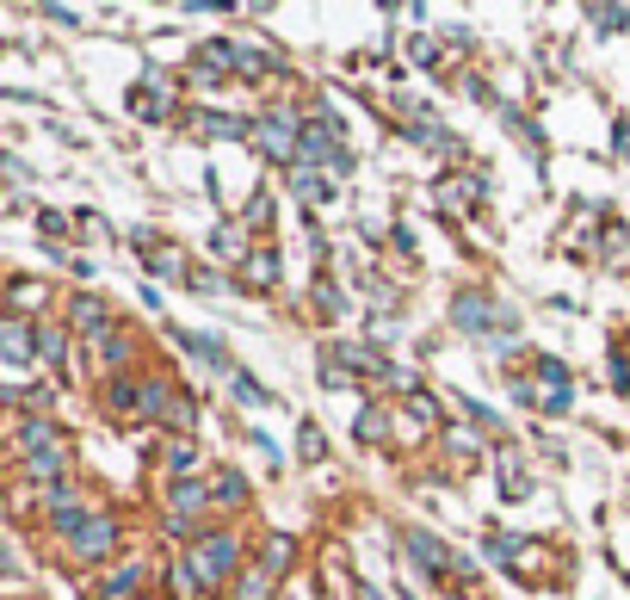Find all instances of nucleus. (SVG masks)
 Segmentation results:
<instances>
[{
	"mask_svg": "<svg viewBox=\"0 0 630 600\" xmlns=\"http://www.w3.org/2000/svg\"><path fill=\"white\" fill-rule=\"evenodd\" d=\"M229 569H236V538H205V545H198V551H192V564H186V576H192V588H198V594H205V588H217L222 576H229Z\"/></svg>",
	"mask_w": 630,
	"mask_h": 600,
	"instance_id": "obj_1",
	"label": "nucleus"
},
{
	"mask_svg": "<svg viewBox=\"0 0 630 600\" xmlns=\"http://www.w3.org/2000/svg\"><path fill=\"white\" fill-rule=\"evenodd\" d=\"M409 551L421 557V564H426V576H433L439 588H445V576H457V582H476V576H470V564H464V557H457L452 545H439L433 533H421V526L409 533Z\"/></svg>",
	"mask_w": 630,
	"mask_h": 600,
	"instance_id": "obj_2",
	"label": "nucleus"
},
{
	"mask_svg": "<svg viewBox=\"0 0 630 600\" xmlns=\"http://www.w3.org/2000/svg\"><path fill=\"white\" fill-rule=\"evenodd\" d=\"M452 322H457V329H470V334H489L495 322H501V329L513 334V317H507V310H495L482 291H464V298L452 303Z\"/></svg>",
	"mask_w": 630,
	"mask_h": 600,
	"instance_id": "obj_3",
	"label": "nucleus"
},
{
	"mask_svg": "<svg viewBox=\"0 0 630 600\" xmlns=\"http://www.w3.org/2000/svg\"><path fill=\"white\" fill-rule=\"evenodd\" d=\"M260 149H267L272 161H291V168H297L303 161V137H291V118H279V111H272V118H260Z\"/></svg>",
	"mask_w": 630,
	"mask_h": 600,
	"instance_id": "obj_4",
	"label": "nucleus"
},
{
	"mask_svg": "<svg viewBox=\"0 0 630 600\" xmlns=\"http://www.w3.org/2000/svg\"><path fill=\"white\" fill-rule=\"evenodd\" d=\"M142 260H149V267H155L161 279H180V285L198 279V272L186 267V248H174V242H149V236H142Z\"/></svg>",
	"mask_w": 630,
	"mask_h": 600,
	"instance_id": "obj_5",
	"label": "nucleus"
},
{
	"mask_svg": "<svg viewBox=\"0 0 630 600\" xmlns=\"http://www.w3.org/2000/svg\"><path fill=\"white\" fill-rule=\"evenodd\" d=\"M0 353H7V360H13V365H32V353H44V347H37L32 322L7 317V322H0Z\"/></svg>",
	"mask_w": 630,
	"mask_h": 600,
	"instance_id": "obj_6",
	"label": "nucleus"
},
{
	"mask_svg": "<svg viewBox=\"0 0 630 600\" xmlns=\"http://www.w3.org/2000/svg\"><path fill=\"white\" fill-rule=\"evenodd\" d=\"M111 545H118V526L111 521H80V533H75V557H87V564H94V557H106Z\"/></svg>",
	"mask_w": 630,
	"mask_h": 600,
	"instance_id": "obj_7",
	"label": "nucleus"
},
{
	"mask_svg": "<svg viewBox=\"0 0 630 600\" xmlns=\"http://www.w3.org/2000/svg\"><path fill=\"white\" fill-rule=\"evenodd\" d=\"M68 317H75V329H80V334H94V341H106V329H111L106 303H99L94 291H80V298H75V310H68Z\"/></svg>",
	"mask_w": 630,
	"mask_h": 600,
	"instance_id": "obj_8",
	"label": "nucleus"
},
{
	"mask_svg": "<svg viewBox=\"0 0 630 600\" xmlns=\"http://www.w3.org/2000/svg\"><path fill=\"white\" fill-rule=\"evenodd\" d=\"M192 130H205V137H248L253 125H241V118H229V111H198Z\"/></svg>",
	"mask_w": 630,
	"mask_h": 600,
	"instance_id": "obj_9",
	"label": "nucleus"
},
{
	"mask_svg": "<svg viewBox=\"0 0 630 600\" xmlns=\"http://www.w3.org/2000/svg\"><path fill=\"white\" fill-rule=\"evenodd\" d=\"M241 279H253V285H272V279H279V254H272V248H253L248 260H241Z\"/></svg>",
	"mask_w": 630,
	"mask_h": 600,
	"instance_id": "obj_10",
	"label": "nucleus"
},
{
	"mask_svg": "<svg viewBox=\"0 0 630 600\" xmlns=\"http://www.w3.org/2000/svg\"><path fill=\"white\" fill-rule=\"evenodd\" d=\"M137 582H142V569H137V564L111 569V576H106V588H99V600H124V594H137Z\"/></svg>",
	"mask_w": 630,
	"mask_h": 600,
	"instance_id": "obj_11",
	"label": "nucleus"
},
{
	"mask_svg": "<svg viewBox=\"0 0 630 600\" xmlns=\"http://www.w3.org/2000/svg\"><path fill=\"white\" fill-rule=\"evenodd\" d=\"M272 582H279L272 569H248V576L236 582V600H272Z\"/></svg>",
	"mask_w": 630,
	"mask_h": 600,
	"instance_id": "obj_12",
	"label": "nucleus"
},
{
	"mask_svg": "<svg viewBox=\"0 0 630 600\" xmlns=\"http://www.w3.org/2000/svg\"><path fill=\"white\" fill-rule=\"evenodd\" d=\"M19 446H25V452H56V427L50 421H19Z\"/></svg>",
	"mask_w": 630,
	"mask_h": 600,
	"instance_id": "obj_13",
	"label": "nucleus"
},
{
	"mask_svg": "<svg viewBox=\"0 0 630 600\" xmlns=\"http://www.w3.org/2000/svg\"><path fill=\"white\" fill-rule=\"evenodd\" d=\"M25 471H32L37 483H56V490H63V452H32V459H25Z\"/></svg>",
	"mask_w": 630,
	"mask_h": 600,
	"instance_id": "obj_14",
	"label": "nucleus"
},
{
	"mask_svg": "<svg viewBox=\"0 0 630 600\" xmlns=\"http://www.w3.org/2000/svg\"><path fill=\"white\" fill-rule=\"evenodd\" d=\"M587 25H599V32H624L630 13L624 7H587Z\"/></svg>",
	"mask_w": 630,
	"mask_h": 600,
	"instance_id": "obj_15",
	"label": "nucleus"
},
{
	"mask_svg": "<svg viewBox=\"0 0 630 600\" xmlns=\"http://www.w3.org/2000/svg\"><path fill=\"white\" fill-rule=\"evenodd\" d=\"M192 507H205V483H192V476H186V483H180V490H174V514H180V521H186Z\"/></svg>",
	"mask_w": 630,
	"mask_h": 600,
	"instance_id": "obj_16",
	"label": "nucleus"
},
{
	"mask_svg": "<svg viewBox=\"0 0 630 600\" xmlns=\"http://www.w3.org/2000/svg\"><path fill=\"white\" fill-rule=\"evenodd\" d=\"M501 471H507V502H525V495H532V476H525L513 459H501Z\"/></svg>",
	"mask_w": 630,
	"mask_h": 600,
	"instance_id": "obj_17",
	"label": "nucleus"
},
{
	"mask_svg": "<svg viewBox=\"0 0 630 600\" xmlns=\"http://www.w3.org/2000/svg\"><path fill=\"white\" fill-rule=\"evenodd\" d=\"M7 303H13V310H32V303H44V285H32V279H19L13 291H7Z\"/></svg>",
	"mask_w": 630,
	"mask_h": 600,
	"instance_id": "obj_18",
	"label": "nucleus"
},
{
	"mask_svg": "<svg viewBox=\"0 0 630 600\" xmlns=\"http://www.w3.org/2000/svg\"><path fill=\"white\" fill-rule=\"evenodd\" d=\"M297 192H303V199H328V180H322V174H315V168H297Z\"/></svg>",
	"mask_w": 630,
	"mask_h": 600,
	"instance_id": "obj_19",
	"label": "nucleus"
},
{
	"mask_svg": "<svg viewBox=\"0 0 630 600\" xmlns=\"http://www.w3.org/2000/svg\"><path fill=\"white\" fill-rule=\"evenodd\" d=\"M37 347H44V360H63V353H68V334H63V329H50V322H44Z\"/></svg>",
	"mask_w": 630,
	"mask_h": 600,
	"instance_id": "obj_20",
	"label": "nucleus"
},
{
	"mask_svg": "<svg viewBox=\"0 0 630 600\" xmlns=\"http://www.w3.org/2000/svg\"><path fill=\"white\" fill-rule=\"evenodd\" d=\"M537 378L551 384V390H568V365L563 360H537Z\"/></svg>",
	"mask_w": 630,
	"mask_h": 600,
	"instance_id": "obj_21",
	"label": "nucleus"
},
{
	"mask_svg": "<svg viewBox=\"0 0 630 600\" xmlns=\"http://www.w3.org/2000/svg\"><path fill=\"white\" fill-rule=\"evenodd\" d=\"M383 427H390V415H383V409H365V415H359V440H383Z\"/></svg>",
	"mask_w": 630,
	"mask_h": 600,
	"instance_id": "obj_22",
	"label": "nucleus"
},
{
	"mask_svg": "<svg viewBox=\"0 0 630 600\" xmlns=\"http://www.w3.org/2000/svg\"><path fill=\"white\" fill-rule=\"evenodd\" d=\"M217 495H222V502H241V495H248V483H241L236 471H217Z\"/></svg>",
	"mask_w": 630,
	"mask_h": 600,
	"instance_id": "obj_23",
	"label": "nucleus"
},
{
	"mask_svg": "<svg viewBox=\"0 0 630 600\" xmlns=\"http://www.w3.org/2000/svg\"><path fill=\"white\" fill-rule=\"evenodd\" d=\"M284 564H291V538L279 533V538H272V545H267V569H272V576H279Z\"/></svg>",
	"mask_w": 630,
	"mask_h": 600,
	"instance_id": "obj_24",
	"label": "nucleus"
},
{
	"mask_svg": "<svg viewBox=\"0 0 630 600\" xmlns=\"http://www.w3.org/2000/svg\"><path fill=\"white\" fill-rule=\"evenodd\" d=\"M217 248H222V254H241V260H248V242H241V229H217Z\"/></svg>",
	"mask_w": 630,
	"mask_h": 600,
	"instance_id": "obj_25",
	"label": "nucleus"
},
{
	"mask_svg": "<svg viewBox=\"0 0 630 600\" xmlns=\"http://www.w3.org/2000/svg\"><path fill=\"white\" fill-rule=\"evenodd\" d=\"M236 396H241V403H267V390H260V384H248V378H236Z\"/></svg>",
	"mask_w": 630,
	"mask_h": 600,
	"instance_id": "obj_26",
	"label": "nucleus"
}]
</instances>
